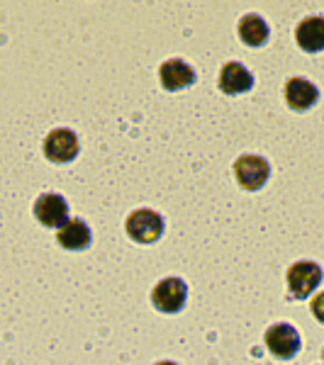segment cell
Here are the masks:
<instances>
[{"label": "cell", "mask_w": 324, "mask_h": 365, "mask_svg": "<svg viewBox=\"0 0 324 365\" xmlns=\"http://www.w3.org/2000/svg\"><path fill=\"white\" fill-rule=\"evenodd\" d=\"M322 282V268L317 263L300 261L288 268V290L293 299H305L315 292V287Z\"/></svg>", "instance_id": "6da1fadb"}, {"label": "cell", "mask_w": 324, "mask_h": 365, "mask_svg": "<svg viewBox=\"0 0 324 365\" xmlns=\"http://www.w3.org/2000/svg\"><path fill=\"white\" fill-rule=\"evenodd\" d=\"M186 299H188V287L183 280L178 278H166L161 280L151 292V304L163 312V314H176L186 307Z\"/></svg>", "instance_id": "7a4b0ae2"}, {"label": "cell", "mask_w": 324, "mask_h": 365, "mask_svg": "<svg viewBox=\"0 0 324 365\" xmlns=\"http://www.w3.org/2000/svg\"><path fill=\"white\" fill-rule=\"evenodd\" d=\"M127 234L137 244H154L163 234V220L151 210H137L127 220Z\"/></svg>", "instance_id": "3957f363"}, {"label": "cell", "mask_w": 324, "mask_h": 365, "mask_svg": "<svg viewBox=\"0 0 324 365\" xmlns=\"http://www.w3.org/2000/svg\"><path fill=\"white\" fill-rule=\"evenodd\" d=\"M268 161H263L261 156H241L234 163V175L244 190H261L268 180Z\"/></svg>", "instance_id": "277c9868"}, {"label": "cell", "mask_w": 324, "mask_h": 365, "mask_svg": "<svg viewBox=\"0 0 324 365\" xmlns=\"http://www.w3.org/2000/svg\"><path fill=\"white\" fill-rule=\"evenodd\" d=\"M266 349L280 361H288L300 351V334L290 324H273L266 331Z\"/></svg>", "instance_id": "5b68a950"}, {"label": "cell", "mask_w": 324, "mask_h": 365, "mask_svg": "<svg viewBox=\"0 0 324 365\" xmlns=\"http://www.w3.org/2000/svg\"><path fill=\"white\" fill-rule=\"evenodd\" d=\"M44 156L54 163H69L79 156V137L71 129H54L44 139Z\"/></svg>", "instance_id": "8992f818"}, {"label": "cell", "mask_w": 324, "mask_h": 365, "mask_svg": "<svg viewBox=\"0 0 324 365\" xmlns=\"http://www.w3.org/2000/svg\"><path fill=\"white\" fill-rule=\"evenodd\" d=\"M34 217L42 222L44 227H61L69 220V205L61 195L46 192L34 202Z\"/></svg>", "instance_id": "52a82bcc"}, {"label": "cell", "mask_w": 324, "mask_h": 365, "mask_svg": "<svg viewBox=\"0 0 324 365\" xmlns=\"http://www.w3.org/2000/svg\"><path fill=\"white\" fill-rule=\"evenodd\" d=\"M158 78H161V86L166 91H183V88L196 83V71L188 66L181 58H171V61L161 63V71H158Z\"/></svg>", "instance_id": "ba28073f"}, {"label": "cell", "mask_w": 324, "mask_h": 365, "mask_svg": "<svg viewBox=\"0 0 324 365\" xmlns=\"http://www.w3.org/2000/svg\"><path fill=\"white\" fill-rule=\"evenodd\" d=\"M320 100V91L305 78H290L285 83V103L295 113H305Z\"/></svg>", "instance_id": "9c48e42d"}, {"label": "cell", "mask_w": 324, "mask_h": 365, "mask_svg": "<svg viewBox=\"0 0 324 365\" xmlns=\"http://www.w3.org/2000/svg\"><path fill=\"white\" fill-rule=\"evenodd\" d=\"M254 86V76L249 73L241 63L232 61V63H225L220 71V91L227 93V96H239V93H246L251 91Z\"/></svg>", "instance_id": "30bf717a"}, {"label": "cell", "mask_w": 324, "mask_h": 365, "mask_svg": "<svg viewBox=\"0 0 324 365\" xmlns=\"http://www.w3.org/2000/svg\"><path fill=\"white\" fill-rule=\"evenodd\" d=\"M295 42L308 54L324 51V17H308L295 29Z\"/></svg>", "instance_id": "8fae6325"}, {"label": "cell", "mask_w": 324, "mask_h": 365, "mask_svg": "<svg viewBox=\"0 0 324 365\" xmlns=\"http://www.w3.org/2000/svg\"><path fill=\"white\" fill-rule=\"evenodd\" d=\"M56 241L69 251H83L91 246V229L81 220H66L59 227Z\"/></svg>", "instance_id": "7c38bea8"}, {"label": "cell", "mask_w": 324, "mask_h": 365, "mask_svg": "<svg viewBox=\"0 0 324 365\" xmlns=\"http://www.w3.org/2000/svg\"><path fill=\"white\" fill-rule=\"evenodd\" d=\"M239 39L249 46H261L268 39V25L258 15H244L239 22Z\"/></svg>", "instance_id": "4fadbf2b"}, {"label": "cell", "mask_w": 324, "mask_h": 365, "mask_svg": "<svg viewBox=\"0 0 324 365\" xmlns=\"http://www.w3.org/2000/svg\"><path fill=\"white\" fill-rule=\"evenodd\" d=\"M312 314H315V319L324 324V292H320L317 297H312Z\"/></svg>", "instance_id": "5bb4252c"}, {"label": "cell", "mask_w": 324, "mask_h": 365, "mask_svg": "<svg viewBox=\"0 0 324 365\" xmlns=\"http://www.w3.org/2000/svg\"><path fill=\"white\" fill-rule=\"evenodd\" d=\"M322 358H324V353H322Z\"/></svg>", "instance_id": "9a60e30c"}]
</instances>
